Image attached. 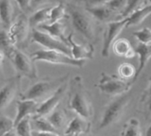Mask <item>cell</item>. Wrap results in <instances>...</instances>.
Here are the masks:
<instances>
[{"mask_svg":"<svg viewBox=\"0 0 151 136\" xmlns=\"http://www.w3.org/2000/svg\"><path fill=\"white\" fill-rule=\"evenodd\" d=\"M147 104L149 110L151 112V77L149 79V88L147 90Z\"/></svg>","mask_w":151,"mask_h":136,"instance_id":"cell-36","label":"cell"},{"mask_svg":"<svg viewBox=\"0 0 151 136\" xmlns=\"http://www.w3.org/2000/svg\"><path fill=\"white\" fill-rule=\"evenodd\" d=\"M69 13L74 29L81 35H83L86 39L89 41L94 40L95 38L94 27L88 16L86 15L81 11L73 7L70 8Z\"/></svg>","mask_w":151,"mask_h":136,"instance_id":"cell-7","label":"cell"},{"mask_svg":"<svg viewBox=\"0 0 151 136\" xmlns=\"http://www.w3.org/2000/svg\"><path fill=\"white\" fill-rule=\"evenodd\" d=\"M111 0H87L88 6H96V5H102L107 4Z\"/></svg>","mask_w":151,"mask_h":136,"instance_id":"cell-35","label":"cell"},{"mask_svg":"<svg viewBox=\"0 0 151 136\" xmlns=\"http://www.w3.org/2000/svg\"><path fill=\"white\" fill-rule=\"evenodd\" d=\"M127 18L114 20L108 23L106 30L104 35V42L101 51L102 56L104 58L109 57L111 47L112 46L113 42L117 40L118 36L120 35L123 29L127 27Z\"/></svg>","mask_w":151,"mask_h":136,"instance_id":"cell-8","label":"cell"},{"mask_svg":"<svg viewBox=\"0 0 151 136\" xmlns=\"http://www.w3.org/2000/svg\"><path fill=\"white\" fill-rule=\"evenodd\" d=\"M39 103L32 100H19L17 102V112L14 121V127L17 125L20 120L25 118L32 117L36 114Z\"/></svg>","mask_w":151,"mask_h":136,"instance_id":"cell-14","label":"cell"},{"mask_svg":"<svg viewBox=\"0 0 151 136\" xmlns=\"http://www.w3.org/2000/svg\"><path fill=\"white\" fill-rule=\"evenodd\" d=\"M19 77L12 78L0 89V112L7 108L14 99L20 85Z\"/></svg>","mask_w":151,"mask_h":136,"instance_id":"cell-12","label":"cell"},{"mask_svg":"<svg viewBox=\"0 0 151 136\" xmlns=\"http://www.w3.org/2000/svg\"><path fill=\"white\" fill-rule=\"evenodd\" d=\"M146 136H151V125L149 127V128L147 129L146 132Z\"/></svg>","mask_w":151,"mask_h":136,"instance_id":"cell-41","label":"cell"},{"mask_svg":"<svg viewBox=\"0 0 151 136\" xmlns=\"http://www.w3.org/2000/svg\"><path fill=\"white\" fill-rule=\"evenodd\" d=\"M32 40L35 43L44 47L46 50H57L71 57V49L67 43L50 35L43 31H41L37 28L33 29Z\"/></svg>","mask_w":151,"mask_h":136,"instance_id":"cell-5","label":"cell"},{"mask_svg":"<svg viewBox=\"0 0 151 136\" xmlns=\"http://www.w3.org/2000/svg\"><path fill=\"white\" fill-rule=\"evenodd\" d=\"M14 131L18 136H33V128L31 125V117L20 120L14 127Z\"/></svg>","mask_w":151,"mask_h":136,"instance_id":"cell-26","label":"cell"},{"mask_svg":"<svg viewBox=\"0 0 151 136\" xmlns=\"http://www.w3.org/2000/svg\"><path fill=\"white\" fill-rule=\"evenodd\" d=\"M51 6L42 7L35 11L29 18H28V24L29 27L32 28H37L42 24H46L49 22L50 19V12Z\"/></svg>","mask_w":151,"mask_h":136,"instance_id":"cell-21","label":"cell"},{"mask_svg":"<svg viewBox=\"0 0 151 136\" xmlns=\"http://www.w3.org/2000/svg\"><path fill=\"white\" fill-rule=\"evenodd\" d=\"M66 89H67V86H66V82H65L61 87H59L50 97H48L46 100L42 102L38 106L36 115L47 117L55 109H57L60 101L63 99V97L65 94Z\"/></svg>","mask_w":151,"mask_h":136,"instance_id":"cell-10","label":"cell"},{"mask_svg":"<svg viewBox=\"0 0 151 136\" xmlns=\"http://www.w3.org/2000/svg\"><path fill=\"white\" fill-rule=\"evenodd\" d=\"M132 84V82L124 81L115 75L103 73L96 86L99 90L105 95L119 96L124 94H127L131 89Z\"/></svg>","mask_w":151,"mask_h":136,"instance_id":"cell-4","label":"cell"},{"mask_svg":"<svg viewBox=\"0 0 151 136\" xmlns=\"http://www.w3.org/2000/svg\"><path fill=\"white\" fill-rule=\"evenodd\" d=\"M28 19H27L24 15H19L9 27L8 35L12 40V42L16 44L22 42L26 40L28 34Z\"/></svg>","mask_w":151,"mask_h":136,"instance_id":"cell-11","label":"cell"},{"mask_svg":"<svg viewBox=\"0 0 151 136\" xmlns=\"http://www.w3.org/2000/svg\"><path fill=\"white\" fill-rule=\"evenodd\" d=\"M134 51H135V54L139 56V67L136 70V74L133 81V83L138 79V77L140 76L142 72L144 70L148 62L151 58V44H144V43L139 42L135 46Z\"/></svg>","mask_w":151,"mask_h":136,"instance_id":"cell-17","label":"cell"},{"mask_svg":"<svg viewBox=\"0 0 151 136\" xmlns=\"http://www.w3.org/2000/svg\"><path fill=\"white\" fill-rule=\"evenodd\" d=\"M4 136H18V135H17L16 132H15V131H14V129H13V130H12V131L8 132L6 135H4Z\"/></svg>","mask_w":151,"mask_h":136,"instance_id":"cell-40","label":"cell"},{"mask_svg":"<svg viewBox=\"0 0 151 136\" xmlns=\"http://www.w3.org/2000/svg\"><path fill=\"white\" fill-rule=\"evenodd\" d=\"M9 59L14 65L19 76H24L29 79H35L37 77L35 62L21 50L16 49Z\"/></svg>","mask_w":151,"mask_h":136,"instance_id":"cell-6","label":"cell"},{"mask_svg":"<svg viewBox=\"0 0 151 136\" xmlns=\"http://www.w3.org/2000/svg\"><path fill=\"white\" fill-rule=\"evenodd\" d=\"M136 68L130 63H123L119 66L118 69V73L119 75V78H121L124 81H128L129 80L133 81L135 77L136 74Z\"/></svg>","mask_w":151,"mask_h":136,"instance_id":"cell-27","label":"cell"},{"mask_svg":"<svg viewBox=\"0 0 151 136\" xmlns=\"http://www.w3.org/2000/svg\"><path fill=\"white\" fill-rule=\"evenodd\" d=\"M37 29L43 31L50 35L67 43V36L65 35V26L61 21L55 23H46L41 25ZM68 44V43H67Z\"/></svg>","mask_w":151,"mask_h":136,"instance_id":"cell-18","label":"cell"},{"mask_svg":"<svg viewBox=\"0 0 151 136\" xmlns=\"http://www.w3.org/2000/svg\"><path fill=\"white\" fill-rule=\"evenodd\" d=\"M16 49L17 48L12 42L8 32L5 30H0V50H2L5 56L10 58Z\"/></svg>","mask_w":151,"mask_h":136,"instance_id":"cell-24","label":"cell"},{"mask_svg":"<svg viewBox=\"0 0 151 136\" xmlns=\"http://www.w3.org/2000/svg\"><path fill=\"white\" fill-rule=\"evenodd\" d=\"M122 136H142L140 121L134 118L129 119L123 128Z\"/></svg>","mask_w":151,"mask_h":136,"instance_id":"cell-25","label":"cell"},{"mask_svg":"<svg viewBox=\"0 0 151 136\" xmlns=\"http://www.w3.org/2000/svg\"><path fill=\"white\" fill-rule=\"evenodd\" d=\"M128 0H111L107 4H105L111 11L121 15V13L127 8ZM121 18V17H120Z\"/></svg>","mask_w":151,"mask_h":136,"instance_id":"cell-32","label":"cell"},{"mask_svg":"<svg viewBox=\"0 0 151 136\" xmlns=\"http://www.w3.org/2000/svg\"><path fill=\"white\" fill-rule=\"evenodd\" d=\"M6 56H5V54L2 51V50H0V66L2 65V64H3V62H4V58H5Z\"/></svg>","mask_w":151,"mask_h":136,"instance_id":"cell-39","label":"cell"},{"mask_svg":"<svg viewBox=\"0 0 151 136\" xmlns=\"http://www.w3.org/2000/svg\"><path fill=\"white\" fill-rule=\"evenodd\" d=\"M130 100L131 96L127 93L118 96L115 100L110 103L104 111L98 129H104L118 121Z\"/></svg>","mask_w":151,"mask_h":136,"instance_id":"cell-3","label":"cell"},{"mask_svg":"<svg viewBox=\"0 0 151 136\" xmlns=\"http://www.w3.org/2000/svg\"><path fill=\"white\" fill-rule=\"evenodd\" d=\"M20 10L26 11L28 7H30V0H14Z\"/></svg>","mask_w":151,"mask_h":136,"instance_id":"cell-34","label":"cell"},{"mask_svg":"<svg viewBox=\"0 0 151 136\" xmlns=\"http://www.w3.org/2000/svg\"><path fill=\"white\" fill-rule=\"evenodd\" d=\"M142 2H143V0H128L127 8L125 9V11L120 15L121 19L127 18L132 12H134L135 10L142 7L141 5H142Z\"/></svg>","mask_w":151,"mask_h":136,"instance_id":"cell-33","label":"cell"},{"mask_svg":"<svg viewBox=\"0 0 151 136\" xmlns=\"http://www.w3.org/2000/svg\"><path fill=\"white\" fill-rule=\"evenodd\" d=\"M12 12L11 0H0V20L5 27L12 23Z\"/></svg>","mask_w":151,"mask_h":136,"instance_id":"cell-23","label":"cell"},{"mask_svg":"<svg viewBox=\"0 0 151 136\" xmlns=\"http://www.w3.org/2000/svg\"><path fill=\"white\" fill-rule=\"evenodd\" d=\"M31 125L34 132L39 133H51V134H58V130L50 124L46 117L34 115L31 117Z\"/></svg>","mask_w":151,"mask_h":136,"instance_id":"cell-20","label":"cell"},{"mask_svg":"<svg viewBox=\"0 0 151 136\" xmlns=\"http://www.w3.org/2000/svg\"><path fill=\"white\" fill-rule=\"evenodd\" d=\"M68 80V75L51 80H43L33 84L27 91H25L20 99L32 100L39 104L50 97L59 87L65 84Z\"/></svg>","mask_w":151,"mask_h":136,"instance_id":"cell-1","label":"cell"},{"mask_svg":"<svg viewBox=\"0 0 151 136\" xmlns=\"http://www.w3.org/2000/svg\"><path fill=\"white\" fill-rule=\"evenodd\" d=\"M65 16V7L63 4H58L55 6H51L50 12V19L48 23H55L61 21Z\"/></svg>","mask_w":151,"mask_h":136,"instance_id":"cell-29","label":"cell"},{"mask_svg":"<svg viewBox=\"0 0 151 136\" xmlns=\"http://www.w3.org/2000/svg\"><path fill=\"white\" fill-rule=\"evenodd\" d=\"M91 125L88 119H83L81 117L76 116L73 119H71V121L68 123L64 135H80L81 134L88 133L90 131Z\"/></svg>","mask_w":151,"mask_h":136,"instance_id":"cell-16","label":"cell"},{"mask_svg":"<svg viewBox=\"0 0 151 136\" xmlns=\"http://www.w3.org/2000/svg\"><path fill=\"white\" fill-rule=\"evenodd\" d=\"M14 129V121L9 117L0 116V136H4Z\"/></svg>","mask_w":151,"mask_h":136,"instance_id":"cell-31","label":"cell"},{"mask_svg":"<svg viewBox=\"0 0 151 136\" xmlns=\"http://www.w3.org/2000/svg\"><path fill=\"white\" fill-rule=\"evenodd\" d=\"M150 15H151V4L146 6L140 7L139 9L135 10L127 17V27L140 25Z\"/></svg>","mask_w":151,"mask_h":136,"instance_id":"cell-22","label":"cell"},{"mask_svg":"<svg viewBox=\"0 0 151 136\" xmlns=\"http://www.w3.org/2000/svg\"><path fill=\"white\" fill-rule=\"evenodd\" d=\"M87 12L90 13L96 19L102 21V22H111L116 19L117 17L120 19V15L118 16L116 12L111 11L106 4H102V5H96V6H88L87 7Z\"/></svg>","mask_w":151,"mask_h":136,"instance_id":"cell-15","label":"cell"},{"mask_svg":"<svg viewBox=\"0 0 151 136\" xmlns=\"http://www.w3.org/2000/svg\"><path fill=\"white\" fill-rule=\"evenodd\" d=\"M45 0H30V7L32 6H35L37 4H40L41 3L44 2Z\"/></svg>","mask_w":151,"mask_h":136,"instance_id":"cell-38","label":"cell"},{"mask_svg":"<svg viewBox=\"0 0 151 136\" xmlns=\"http://www.w3.org/2000/svg\"><path fill=\"white\" fill-rule=\"evenodd\" d=\"M73 136H79L78 135H73Z\"/></svg>","mask_w":151,"mask_h":136,"instance_id":"cell-42","label":"cell"},{"mask_svg":"<svg viewBox=\"0 0 151 136\" xmlns=\"http://www.w3.org/2000/svg\"><path fill=\"white\" fill-rule=\"evenodd\" d=\"M150 2H151V0H150Z\"/></svg>","mask_w":151,"mask_h":136,"instance_id":"cell-43","label":"cell"},{"mask_svg":"<svg viewBox=\"0 0 151 136\" xmlns=\"http://www.w3.org/2000/svg\"><path fill=\"white\" fill-rule=\"evenodd\" d=\"M134 36L141 43L151 44V29L150 27H143L138 31L134 32Z\"/></svg>","mask_w":151,"mask_h":136,"instance_id":"cell-30","label":"cell"},{"mask_svg":"<svg viewBox=\"0 0 151 136\" xmlns=\"http://www.w3.org/2000/svg\"><path fill=\"white\" fill-rule=\"evenodd\" d=\"M67 43L71 49V57L76 60H87L90 59L94 56L95 48L92 44L85 46L77 43L73 37V34L67 36Z\"/></svg>","mask_w":151,"mask_h":136,"instance_id":"cell-13","label":"cell"},{"mask_svg":"<svg viewBox=\"0 0 151 136\" xmlns=\"http://www.w3.org/2000/svg\"><path fill=\"white\" fill-rule=\"evenodd\" d=\"M112 50L115 55L127 58H132L135 56L134 49L132 47L130 42L126 38L117 39L112 44Z\"/></svg>","mask_w":151,"mask_h":136,"instance_id":"cell-19","label":"cell"},{"mask_svg":"<svg viewBox=\"0 0 151 136\" xmlns=\"http://www.w3.org/2000/svg\"><path fill=\"white\" fill-rule=\"evenodd\" d=\"M70 109L74 112L77 116L86 119H89L93 115V108L87 95L81 90H75L69 101Z\"/></svg>","mask_w":151,"mask_h":136,"instance_id":"cell-9","label":"cell"},{"mask_svg":"<svg viewBox=\"0 0 151 136\" xmlns=\"http://www.w3.org/2000/svg\"><path fill=\"white\" fill-rule=\"evenodd\" d=\"M48 120L50 122V124L58 131V129H60L65 121V114L63 112V111H61L60 109L57 108L55 109L51 113H50L47 117Z\"/></svg>","mask_w":151,"mask_h":136,"instance_id":"cell-28","label":"cell"},{"mask_svg":"<svg viewBox=\"0 0 151 136\" xmlns=\"http://www.w3.org/2000/svg\"><path fill=\"white\" fill-rule=\"evenodd\" d=\"M31 59L34 62L40 61L56 65H70L73 67H82L86 63V60H76L65 53L46 49L35 51L31 55Z\"/></svg>","mask_w":151,"mask_h":136,"instance_id":"cell-2","label":"cell"},{"mask_svg":"<svg viewBox=\"0 0 151 136\" xmlns=\"http://www.w3.org/2000/svg\"><path fill=\"white\" fill-rule=\"evenodd\" d=\"M33 136H71V135H60L59 134H51V133H39V132H33Z\"/></svg>","mask_w":151,"mask_h":136,"instance_id":"cell-37","label":"cell"}]
</instances>
